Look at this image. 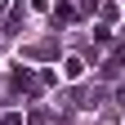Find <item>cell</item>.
Segmentation results:
<instances>
[{
    "mask_svg": "<svg viewBox=\"0 0 125 125\" xmlns=\"http://www.w3.org/2000/svg\"><path fill=\"white\" fill-rule=\"evenodd\" d=\"M9 85L18 89V94H36V89H40V85H36V76H31V67H22V62L13 67V76H9Z\"/></svg>",
    "mask_w": 125,
    "mask_h": 125,
    "instance_id": "1",
    "label": "cell"
},
{
    "mask_svg": "<svg viewBox=\"0 0 125 125\" xmlns=\"http://www.w3.org/2000/svg\"><path fill=\"white\" fill-rule=\"evenodd\" d=\"M116 72H125V45H116L112 58H107V67H103V76H116Z\"/></svg>",
    "mask_w": 125,
    "mask_h": 125,
    "instance_id": "2",
    "label": "cell"
},
{
    "mask_svg": "<svg viewBox=\"0 0 125 125\" xmlns=\"http://www.w3.org/2000/svg\"><path fill=\"white\" fill-rule=\"evenodd\" d=\"M62 76H67V81H81V76H85V62L81 58H67V62H62Z\"/></svg>",
    "mask_w": 125,
    "mask_h": 125,
    "instance_id": "3",
    "label": "cell"
},
{
    "mask_svg": "<svg viewBox=\"0 0 125 125\" xmlns=\"http://www.w3.org/2000/svg\"><path fill=\"white\" fill-rule=\"evenodd\" d=\"M27 54H31V58H54V45H49V40H45V45H31Z\"/></svg>",
    "mask_w": 125,
    "mask_h": 125,
    "instance_id": "4",
    "label": "cell"
},
{
    "mask_svg": "<svg viewBox=\"0 0 125 125\" xmlns=\"http://www.w3.org/2000/svg\"><path fill=\"white\" fill-rule=\"evenodd\" d=\"M45 121H49V112H40V107H36V112L27 116V125H45Z\"/></svg>",
    "mask_w": 125,
    "mask_h": 125,
    "instance_id": "5",
    "label": "cell"
},
{
    "mask_svg": "<svg viewBox=\"0 0 125 125\" xmlns=\"http://www.w3.org/2000/svg\"><path fill=\"white\" fill-rule=\"evenodd\" d=\"M27 5L36 9V13H49V0H27Z\"/></svg>",
    "mask_w": 125,
    "mask_h": 125,
    "instance_id": "6",
    "label": "cell"
},
{
    "mask_svg": "<svg viewBox=\"0 0 125 125\" xmlns=\"http://www.w3.org/2000/svg\"><path fill=\"white\" fill-rule=\"evenodd\" d=\"M0 125H22V116H18V112H9V116H0Z\"/></svg>",
    "mask_w": 125,
    "mask_h": 125,
    "instance_id": "7",
    "label": "cell"
},
{
    "mask_svg": "<svg viewBox=\"0 0 125 125\" xmlns=\"http://www.w3.org/2000/svg\"><path fill=\"white\" fill-rule=\"evenodd\" d=\"M116 103H121V107H125V85H116Z\"/></svg>",
    "mask_w": 125,
    "mask_h": 125,
    "instance_id": "8",
    "label": "cell"
}]
</instances>
